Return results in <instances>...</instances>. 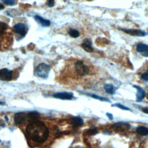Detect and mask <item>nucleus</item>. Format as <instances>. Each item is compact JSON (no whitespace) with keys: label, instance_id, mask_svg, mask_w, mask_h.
<instances>
[{"label":"nucleus","instance_id":"21","mask_svg":"<svg viewBox=\"0 0 148 148\" xmlns=\"http://www.w3.org/2000/svg\"><path fill=\"white\" fill-rule=\"evenodd\" d=\"M1 1L6 5H9V6L14 5L17 2L16 0H1Z\"/></svg>","mask_w":148,"mask_h":148},{"label":"nucleus","instance_id":"30","mask_svg":"<svg viewBox=\"0 0 148 148\" xmlns=\"http://www.w3.org/2000/svg\"><path fill=\"white\" fill-rule=\"evenodd\" d=\"M87 1H92V0H87Z\"/></svg>","mask_w":148,"mask_h":148},{"label":"nucleus","instance_id":"16","mask_svg":"<svg viewBox=\"0 0 148 148\" xmlns=\"http://www.w3.org/2000/svg\"><path fill=\"white\" fill-rule=\"evenodd\" d=\"M136 132L142 136L148 135V128L145 126H139L136 129Z\"/></svg>","mask_w":148,"mask_h":148},{"label":"nucleus","instance_id":"15","mask_svg":"<svg viewBox=\"0 0 148 148\" xmlns=\"http://www.w3.org/2000/svg\"><path fill=\"white\" fill-rule=\"evenodd\" d=\"M104 90L108 94L113 95L114 94L116 88L112 84H106L104 86Z\"/></svg>","mask_w":148,"mask_h":148},{"label":"nucleus","instance_id":"3","mask_svg":"<svg viewBox=\"0 0 148 148\" xmlns=\"http://www.w3.org/2000/svg\"><path fill=\"white\" fill-rule=\"evenodd\" d=\"M35 71L38 76L41 78L46 79L48 77L49 72L50 71V68L47 64L42 62L36 66Z\"/></svg>","mask_w":148,"mask_h":148},{"label":"nucleus","instance_id":"18","mask_svg":"<svg viewBox=\"0 0 148 148\" xmlns=\"http://www.w3.org/2000/svg\"><path fill=\"white\" fill-rule=\"evenodd\" d=\"M8 29V25L4 22H0V36L2 35Z\"/></svg>","mask_w":148,"mask_h":148},{"label":"nucleus","instance_id":"11","mask_svg":"<svg viewBox=\"0 0 148 148\" xmlns=\"http://www.w3.org/2000/svg\"><path fill=\"white\" fill-rule=\"evenodd\" d=\"M133 86L137 90V92L136 94V101L138 102H140V101H142L146 96V92H145V90L142 88H141L140 87H139L138 86L134 85Z\"/></svg>","mask_w":148,"mask_h":148},{"label":"nucleus","instance_id":"10","mask_svg":"<svg viewBox=\"0 0 148 148\" xmlns=\"http://www.w3.org/2000/svg\"><path fill=\"white\" fill-rule=\"evenodd\" d=\"M27 119L26 114L23 112L17 113L14 117V120L16 124H21L23 123Z\"/></svg>","mask_w":148,"mask_h":148},{"label":"nucleus","instance_id":"6","mask_svg":"<svg viewBox=\"0 0 148 148\" xmlns=\"http://www.w3.org/2000/svg\"><path fill=\"white\" fill-rule=\"evenodd\" d=\"M125 33L128 34L132 36H145L146 35V34L145 31L141 29H121Z\"/></svg>","mask_w":148,"mask_h":148},{"label":"nucleus","instance_id":"4","mask_svg":"<svg viewBox=\"0 0 148 148\" xmlns=\"http://www.w3.org/2000/svg\"><path fill=\"white\" fill-rule=\"evenodd\" d=\"M13 31L15 34L24 37L27 33L26 25L23 23H17L13 26Z\"/></svg>","mask_w":148,"mask_h":148},{"label":"nucleus","instance_id":"24","mask_svg":"<svg viewBox=\"0 0 148 148\" xmlns=\"http://www.w3.org/2000/svg\"><path fill=\"white\" fill-rule=\"evenodd\" d=\"M48 1V6L49 7H53L54 5V0H47Z\"/></svg>","mask_w":148,"mask_h":148},{"label":"nucleus","instance_id":"23","mask_svg":"<svg viewBox=\"0 0 148 148\" xmlns=\"http://www.w3.org/2000/svg\"><path fill=\"white\" fill-rule=\"evenodd\" d=\"M88 134L89 135H95L96 134L98 133V131L95 129V128H93V129H90L88 130V131H87Z\"/></svg>","mask_w":148,"mask_h":148},{"label":"nucleus","instance_id":"9","mask_svg":"<svg viewBox=\"0 0 148 148\" xmlns=\"http://www.w3.org/2000/svg\"><path fill=\"white\" fill-rule=\"evenodd\" d=\"M81 47L84 50L88 53H92L94 51V48L92 46V42L90 39H85L81 44Z\"/></svg>","mask_w":148,"mask_h":148},{"label":"nucleus","instance_id":"8","mask_svg":"<svg viewBox=\"0 0 148 148\" xmlns=\"http://www.w3.org/2000/svg\"><path fill=\"white\" fill-rule=\"evenodd\" d=\"M53 96L56 98L64 100H70L73 98V93L69 92H60L54 94Z\"/></svg>","mask_w":148,"mask_h":148},{"label":"nucleus","instance_id":"1","mask_svg":"<svg viewBox=\"0 0 148 148\" xmlns=\"http://www.w3.org/2000/svg\"><path fill=\"white\" fill-rule=\"evenodd\" d=\"M25 132L30 139L38 143L45 142L49 134L46 125L43 122L37 120L28 124L26 127Z\"/></svg>","mask_w":148,"mask_h":148},{"label":"nucleus","instance_id":"7","mask_svg":"<svg viewBox=\"0 0 148 148\" xmlns=\"http://www.w3.org/2000/svg\"><path fill=\"white\" fill-rule=\"evenodd\" d=\"M136 49L138 53H139L141 56L148 57V45L142 43H139L137 44Z\"/></svg>","mask_w":148,"mask_h":148},{"label":"nucleus","instance_id":"12","mask_svg":"<svg viewBox=\"0 0 148 148\" xmlns=\"http://www.w3.org/2000/svg\"><path fill=\"white\" fill-rule=\"evenodd\" d=\"M34 18L38 23H39L43 27H47L50 25L51 23H50V20H49L47 19H45L39 15H37V14L35 15L34 16Z\"/></svg>","mask_w":148,"mask_h":148},{"label":"nucleus","instance_id":"22","mask_svg":"<svg viewBox=\"0 0 148 148\" xmlns=\"http://www.w3.org/2000/svg\"><path fill=\"white\" fill-rule=\"evenodd\" d=\"M140 77L142 80L145 81H148V71L142 73Z\"/></svg>","mask_w":148,"mask_h":148},{"label":"nucleus","instance_id":"28","mask_svg":"<svg viewBox=\"0 0 148 148\" xmlns=\"http://www.w3.org/2000/svg\"><path fill=\"white\" fill-rule=\"evenodd\" d=\"M0 105H5V103H4V102H1V101H0Z\"/></svg>","mask_w":148,"mask_h":148},{"label":"nucleus","instance_id":"20","mask_svg":"<svg viewBox=\"0 0 148 148\" xmlns=\"http://www.w3.org/2000/svg\"><path fill=\"white\" fill-rule=\"evenodd\" d=\"M112 106H116V107H117L121 109H123V110H130V109L123 105H121L120 103H114V104H113L112 105Z\"/></svg>","mask_w":148,"mask_h":148},{"label":"nucleus","instance_id":"13","mask_svg":"<svg viewBox=\"0 0 148 148\" xmlns=\"http://www.w3.org/2000/svg\"><path fill=\"white\" fill-rule=\"evenodd\" d=\"M39 117V114L38 112L34 111V112H31L28 113L27 115V119L28 121L29 122H33L35 121H36V120Z\"/></svg>","mask_w":148,"mask_h":148},{"label":"nucleus","instance_id":"2","mask_svg":"<svg viewBox=\"0 0 148 148\" xmlns=\"http://www.w3.org/2000/svg\"><path fill=\"white\" fill-rule=\"evenodd\" d=\"M74 68L76 73L80 76H85L90 73L88 66L83 60H76L74 63Z\"/></svg>","mask_w":148,"mask_h":148},{"label":"nucleus","instance_id":"25","mask_svg":"<svg viewBox=\"0 0 148 148\" xmlns=\"http://www.w3.org/2000/svg\"><path fill=\"white\" fill-rule=\"evenodd\" d=\"M106 115H107V116L109 117V119H110V120H112V119H113V116H112V114L111 113H106Z\"/></svg>","mask_w":148,"mask_h":148},{"label":"nucleus","instance_id":"19","mask_svg":"<svg viewBox=\"0 0 148 148\" xmlns=\"http://www.w3.org/2000/svg\"><path fill=\"white\" fill-rule=\"evenodd\" d=\"M90 96H91V97H92L93 98H95V99H98V100H100L101 101H109L110 100L105 97H101V96H99V95H95V94H88Z\"/></svg>","mask_w":148,"mask_h":148},{"label":"nucleus","instance_id":"5","mask_svg":"<svg viewBox=\"0 0 148 148\" xmlns=\"http://www.w3.org/2000/svg\"><path fill=\"white\" fill-rule=\"evenodd\" d=\"M13 76V72L12 71L3 68L0 69V80L3 81L11 80Z\"/></svg>","mask_w":148,"mask_h":148},{"label":"nucleus","instance_id":"14","mask_svg":"<svg viewBox=\"0 0 148 148\" xmlns=\"http://www.w3.org/2000/svg\"><path fill=\"white\" fill-rule=\"evenodd\" d=\"M72 123L73 126L76 127H80L83 125V119L79 117V116H76V117H73L72 119Z\"/></svg>","mask_w":148,"mask_h":148},{"label":"nucleus","instance_id":"26","mask_svg":"<svg viewBox=\"0 0 148 148\" xmlns=\"http://www.w3.org/2000/svg\"><path fill=\"white\" fill-rule=\"evenodd\" d=\"M142 110L143 112L145 113H148V108H143L142 109Z\"/></svg>","mask_w":148,"mask_h":148},{"label":"nucleus","instance_id":"17","mask_svg":"<svg viewBox=\"0 0 148 148\" xmlns=\"http://www.w3.org/2000/svg\"><path fill=\"white\" fill-rule=\"evenodd\" d=\"M68 34L70 36L73 38H77L80 36V32L75 29H71L68 31Z\"/></svg>","mask_w":148,"mask_h":148},{"label":"nucleus","instance_id":"27","mask_svg":"<svg viewBox=\"0 0 148 148\" xmlns=\"http://www.w3.org/2000/svg\"><path fill=\"white\" fill-rule=\"evenodd\" d=\"M4 8V6L3 5H2V3H0V10H2Z\"/></svg>","mask_w":148,"mask_h":148},{"label":"nucleus","instance_id":"29","mask_svg":"<svg viewBox=\"0 0 148 148\" xmlns=\"http://www.w3.org/2000/svg\"><path fill=\"white\" fill-rule=\"evenodd\" d=\"M5 119H6V120H8V117H7V116H5Z\"/></svg>","mask_w":148,"mask_h":148}]
</instances>
